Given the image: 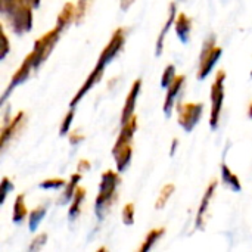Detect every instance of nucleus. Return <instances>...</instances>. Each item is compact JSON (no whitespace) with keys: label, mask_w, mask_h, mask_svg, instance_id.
Masks as SVG:
<instances>
[{"label":"nucleus","mask_w":252,"mask_h":252,"mask_svg":"<svg viewBox=\"0 0 252 252\" xmlns=\"http://www.w3.org/2000/svg\"><path fill=\"white\" fill-rule=\"evenodd\" d=\"M126 40H127V31H126V28H123V27H120V28H117L114 32H112V35H111V38H109V41H108V44L102 49V52H100V55H99V58H97V62H96V66L90 71V74L87 75V78H86V81L81 84V87L78 89V92L74 94V97L71 99V102H69V106H72V108H75L80 102H81V99L103 78V74H105V69L108 68V65L120 55V52L123 50V47H124V44H126Z\"/></svg>","instance_id":"obj_1"},{"label":"nucleus","mask_w":252,"mask_h":252,"mask_svg":"<svg viewBox=\"0 0 252 252\" xmlns=\"http://www.w3.org/2000/svg\"><path fill=\"white\" fill-rule=\"evenodd\" d=\"M142 84H143L142 78H136V80L133 81V84H131V87H130V92H128L127 96H126L124 106H123V112H121V118H120L121 126L126 124L128 120H131V118L136 115L134 111H136L137 97H139L140 90H142Z\"/></svg>","instance_id":"obj_12"},{"label":"nucleus","mask_w":252,"mask_h":252,"mask_svg":"<svg viewBox=\"0 0 252 252\" xmlns=\"http://www.w3.org/2000/svg\"><path fill=\"white\" fill-rule=\"evenodd\" d=\"M177 77V72H176V66L173 63L167 65L165 69L162 71V75H161V87L162 89H168L170 84L174 81V78Z\"/></svg>","instance_id":"obj_25"},{"label":"nucleus","mask_w":252,"mask_h":252,"mask_svg":"<svg viewBox=\"0 0 252 252\" xmlns=\"http://www.w3.org/2000/svg\"><path fill=\"white\" fill-rule=\"evenodd\" d=\"M75 22H77V3L66 1L58 13L55 27H58L63 32L66 28H69Z\"/></svg>","instance_id":"obj_15"},{"label":"nucleus","mask_w":252,"mask_h":252,"mask_svg":"<svg viewBox=\"0 0 252 252\" xmlns=\"http://www.w3.org/2000/svg\"><path fill=\"white\" fill-rule=\"evenodd\" d=\"M68 140L72 146H78L80 143H83L86 140V136L84 133H81L80 130H71L68 133Z\"/></svg>","instance_id":"obj_31"},{"label":"nucleus","mask_w":252,"mask_h":252,"mask_svg":"<svg viewBox=\"0 0 252 252\" xmlns=\"http://www.w3.org/2000/svg\"><path fill=\"white\" fill-rule=\"evenodd\" d=\"M25 193H19L16 198H15V202H13V211H12V221L15 224H21L28 216V208H27V202H25Z\"/></svg>","instance_id":"obj_18"},{"label":"nucleus","mask_w":252,"mask_h":252,"mask_svg":"<svg viewBox=\"0 0 252 252\" xmlns=\"http://www.w3.org/2000/svg\"><path fill=\"white\" fill-rule=\"evenodd\" d=\"M28 1H30V3H31L34 7H35V9H37V7L40 6V3H41V0H28Z\"/></svg>","instance_id":"obj_36"},{"label":"nucleus","mask_w":252,"mask_h":252,"mask_svg":"<svg viewBox=\"0 0 252 252\" xmlns=\"http://www.w3.org/2000/svg\"><path fill=\"white\" fill-rule=\"evenodd\" d=\"M47 239H49L47 233H40V235H37V236L31 241V244H30V247H28V251H40V250L47 244Z\"/></svg>","instance_id":"obj_29"},{"label":"nucleus","mask_w":252,"mask_h":252,"mask_svg":"<svg viewBox=\"0 0 252 252\" xmlns=\"http://www.w3.org/2000/svg\"><path fill=\"white\" fill-rule=\"evenodd\" d=\"M133 3H134V0H120V4H121V9L123 10H127Z\"/></svg>","instance_id":"obj_34"},{"label":"nucleus","mask_w":252,"mask_h":252,"mask_svg":"<svg viewBox=\"0 0 252 252\" xmlns=\"http://www.w3.org/2000/svg\"><path fill=\"white\" fill-rule=\"evenodd\" d=\"M120 174L121 173L117 170H106L100 176L99 192L94 201V214L100 221L111 213L115 202L120 199L118 195V188L121 185Z\"/></svg>","instance_id":"obj_3"},{"label":"nucleus","mask_w":252,"mask_h":252,"mask_svg":"<svg viewBox=\"0 0 252 252\" xmlns=\"http://www.w3.org/2000/svg\"><path fill=\"white\" fill-rule=\"evenodd\" d=\"M226 77H227L226 71L224 69H219L216 72L214 81L211 84V90H210V99H211L210 127H211V130H217L219 128V124H220L223 103H224V96H226V90H224Z\"/></svg>","instance_id":"obj_5"},{"label":"nucleus","mask_w":252,"mask_h":252,"mask_svg":"<svg viewBox=\"0 0 252 252\" xmlns=\"http://www.w3.org/2000/svg\"><path fill=\"white\" fill-rule=\"evenodd\" d=\"M92 4H93V0H77V22H75L77 25L84 21Z\"/></svg>","instance_id":"obj_28"},{"label":"nucleus","mask_w":252,"mask_h":252,"mask_svg":"<svg viewBox=\"0 0 252 252\" xmlns=\"http://www.w3.org/2000/svg\"><path fill=\"white\" fill-rule=\"evenodd\" d=\"M251 77H252V71H251Z\"/></svg>","instance_id":"obj_38"},{"label":"nucleus","mask_w":252,"mask_h":252,"mask_svg":"<svg viewBox=\"0 0 252 252\" xmlns=\"http://www.w3.org/2000/svg\"><path fill=\"white\" fill-rule=\"evenodd\" d=\"M46 214H47V207L46 205H38V207H35L30 213V216H28V227H30V232H35L38 229V226L44 220Z\"/></svg>","instance_id":"obj_22"},{"label":"nucleus","mask_w":252,"mask_h":252,"mask_svg":"<svg viewBox=\"0 0 252 252\" xmlns=\"http://www.w3.org/2000/svg\"><path fill=\"white\" fill-rule=\"evenodd\" d=\"M217 188H219V180L213 179L210 182V185L207 186L205 192H204V196L201 199V204H199V208H198V213H196V219H195V227L198 230H204L205 226H207V221H208V217H210V207H211L213 199L216 196Z\"/></svg>","instance_id":"obj_11"},{"label":"nucleus","mask_w":252,"mask_h":252,"mask_svg":"<svg viewBox=\"0 0 252 252\" xmlns=\"http://www.w3.org/2000/svg\"><path fill=\"white\" fill-rule=\"evenodd\" d=\"M1 35H3V52H1V59L6 58V55L9 53V38L6 35V31L1 30Z\"/></svg>","instance_id":"obj_33"},{"label":"nucleus","mask_w":252,"mask_h":252,"mask_svg":"<svg viewBox=\"0 0 252 252\" xmlns=\"http://www.w3.org/2000/svg\"><path fill=\"white\" fill-rule=\"evenodd\" d=\"M86 196H87V189L78 186L77 190H75V193H74V196H72V199H71V205H69V210H68V219H69V221H74V220H77L80 217Z\"/></svg>","instance_id":"obj_17"},{"label":"nucleus","mask_w":252,"mask_h":252,"mask_svg":"<svg viewBox=\"0 0 252 252\" xmlns=\"http://www.w3.org/2000/svg\"><path fill=\"white\" fill-rule=\"evenodd\" d=\"M0 192H1V198H0V202L1 204H4V201H6V196H7V193L9 192H12L13 190V183L10 182V179L7 177V176H3V179H1V186H0Z\"/></svg>","instance_id":"obj_30"},{"label":"nucleus","mask_w":252,"mask_h":252,"mask_svg":"<svg viewBox=\"0 0 252 252\" xmlns=\"http://www.w3.org/2000/svg\"><path fill=\"white\" fill-rule=\"evenodd\" d=\"M90 170H92V162L87 158H81L78 161V164H77V171H80V173L84 174V173H87Z\"/></svg>","instance_id":"obj_32"},{"label":"nucleus","mask_w":252,"mask_h":252,"mask_svg":"<svg viewBox=\"0 0 252 252\" xmlns=\"http://www.w3.org/2000/svg\"><path fill=\"white\" fill-rule=\"evenodd\" d=\"M32 71H35V65H34V56H32V53L30 52V53L24 58V61L21 62V65L18 66V69L13 72V75H12V78H10L7 87H6V90H4L3 94H1V103H4V102L7 100V96H9L18 86L24 84V83L30 78V75H31Z\"/></svg>","instance_id":"obj_10"},{"label":"nucleus","mask_w":252,"mask_h":252,"mask_svg":"<svg viewBox=\"0 0 252 252\" xmlns=\"http://www.w3.org/2000/svg\"><path fill=\"white\" fill-rule=\"evenodd\" d=\"M221 55H223V49L216 44V37L210 35L204 41V46H202V50H201V55H199V65H198L196 78L198 80H205L211 74L214 66L217 65Z\"/></svg>","instance_id":"obj_6"},{"label":"nucleus","mask_w":252,"mask_h":252,"mask_svg":"<svg viewBox=\"0 0 252 252\" xmlns=\"http://www.w3.org/2000/svg\"><path fill=\"white\" fill-rule=\"evenodd\" d=\"M177 146H179V139H173V143H171V151H170V155L173 157L174 155V152H176V149H177Z\"/></svg>","instance_id":"obj_35"},{"label":"nucleus","mask_w":252,"mask_h":252,"mask_svg":"<svg viewBox=\"0 0 252 252\" xmlns=\"http://www.w3.org/2000/svg\"><path fill=\"white\" fill-rule=\"evenodd\" d=\"M165 235V227H157V229H152L148 232V235L145 236V241L142 242L140 248H139V252H146L151 251L155 244Z\"/></svg>","instance_id":"obj_21"},{"label":"nucleus","mask_w":252,"mask_h":252,"mask_svg":"<svg viewBox=\"0 0 252 252\" xmlns=\"http://www.w3.org/2000/svg\"><path fill=\"white\" fill-rule=\"evenodd\" d=\"M202 115H204L202 102H182L177 105V123L186 133L195 130Z\"/></svg>","instance_id":"obj_8"},{"label":"nucleus","mask_w":252,"mask_h":252,"mask_svg":"<svg viewBox=\"0 0 252 252\" xmlns=\"http://www.w3.org/2000/svg\"><path fill=\"white\" fill-rule=\"evenodd\" d=\"M185 81H186L185 75H177L174 78V81L170 84V87L167 89V94H165L164 105H162V111H164V115L167 118L171 117V112H173L174 105H176V99L180 94V92H182V89L185 86Z\"/></svg>","instance_id":"obj_13"},{"label":"nucleus","mask_w":252,"mask_h":252,"mask_svg":"<svg viewBox=\"0 0 252 252\" xmlns=\"http://www.w3.org/2000/svg\"><path fill=\"white\" fill-rule=\"evenodd\" d=\"M134 216H136V207L133 202H128L124 205L121 211V220L126 226H133L134 224Z\"/></svg>","instance_id":"obj_27"},{"label":"nucleus","mask_w":252,"mask_h":252,"mask_svg":"<svg viewBox=\"0 0 252 252\" xmlns=\"http://www.w3.org/2000/svg\"><path fill=\"white\" fill-rule=\"evenodd\" d=\"M176 18H177V4H176L174 1H171V3H170V7H168V15H167L165 24H164V27L161 28V31H159V34H158L157 44H155V55H157V56H161V53H162V50H164V44H165V37H167L170 28L174 25Z\"/></svg>","instance_id":"obj_14"},{"label":"nucleus","mask_w":252,"mask_h":252,"mask_svg":"<svg viewBox=\"0 0 252 252\" xmlns=\"http://www.w3.org/2000/svg\"><path fill=\"white\" fill-rule=\"evenodd\" d=\"M27 126V112L25 111H18L10 120H4L0 131V145H1V152L7 148L9 143H12L16 137L21 136Z\"/></svg>","instance_id":"obj_9"},{"label":"nucleus","mask_w":252,"mask_h":252,"mask_svg":"<svg viewBox=\"0 0 252 252\" xmlns=\"http://www.w3.org/2000/svg\"><path fill=\"white\" fill-rule=\"evenodd\" d=\"M248 115H250V118L252 120V102L250 103V106H248Z\"/></svg>","instance_id":"obj_37"},{"label":"nucleus","mask_w":252,"mask_h":252,"mask_svg":"<svg viewBox=\"0 0 252 252\" xmlns=\"http://www.w3.org/2000/svg\"><path fill=\"white\" fill-rule=\"evenodd\" d=\"M68 180L65 179H61V177H52V179H46L40 183V188L44 189V190H58V189H62L65 188Z\"/></svg>","instance_id":"obj_26"},{"label":"nucleus","mask_w":252,"mask_h":252,"mask_svg":"<svg viewBox=\"0 0 252 252\" xmlns=\"http://www.w3.org/2000/svg\"><path fill=\"white\" fill-rule=\"evenodd\" d=\"M34 6L28 0H0V15L15 35H24L32 30Z\"/></svg>","instance_id":"obj_2"},{"label":"nucleus","mask_w":252,"mask_h":252,"mask_svg":"<svg viewBox=\"0 0 252 252\" xmlns=\"http://www.w3.org/2000/svg\"><path fill=\"white\" fill-rule=\"evenodd\" d=\"M174 192H176V186H174V183H167V185H164V186L161 188V190H159L158 198H157L155 208H157V210H162V208H165V205L168 204V201H170V198L174 195Z\"/></svg>","instance_id":"obj_23"},{"label":"nucleus","mask_w":252,"mask_h":252,"mask_svg":"<svg viewBox=\"0 0 252 252\" xmlns=\"http://www.w3.org/2000/svg\"><path fill=\"white\" fill-rule=\"evenodd\" d=\"M221 180H223V183H224L227 188H230L233 192H241V190H242V183H241L239 176H238L236 173H233V171L230 170V167H229L226 162L221 164Z\"/></svg>","instance_id":"obj_19"},{"label":"nucleus","mask_w":252,"mask_h":252,"mask_svg":"<svg viewBox=\"0 0 252 252\" xmlns=\"http://www.w3.org/2000/svg\"><path fill=\"white\" fill-rule=\"evenodd\" d=\"M62 31L58 27H53L50 31L44 32L41 37H38L34 41L32 46V56H34V65H35V71L47 61V58L50 56V53L53 52L55 46L58 44V41L61 40Z\"/></svg>","instance_id":"obj_7"},{"label":"nucleus","mask_w":252,"mask_h":252,"mask_svg":"<svg viewBox=\"0 0 252 252\" xmlns=\"http://www.w3.org/2000/svg\"><path fill=\"white\" fill-rule=\"evenodd\" d=\"M174 30L179 37V40L186 44L190 40V32H192V18L188 16L186 13L180 12L177 13L176 22H174Z\"/></svg>","instance_id":"obj_16"},{"label":"nucleus","mask_w":252,"mask_h":252,"mask_svg":"<svg viewBox=\"0 0 252 252\" xmlns=\"http://www.w3.org/2000/svg\"><path fill=\"white\" fill-rule=\"evenodd\" d=\"M81 179H83V173H80V171H75V173L69 177V180L66 182V185H65V188H63L62 198H61V201H59L62 205L71 202V199H72V196H74V193H75V190H77L78 183L81 182Z\"/></svg>","instance_id":"obj_20"},{"label":"nucleus","mask_w":252,"mask_h":252,"mask_svg":"<svg viewBox=\"0 0 252 252\" xmlns=\"http://www.w3.org/2000/svg\"><path fill=\"white\" fill-rule=\"evenodd\" d=\"M74 117H75V108H71V106H69V111L65 114V117H63L62 123H61L59 136H68V133L71 131V126H72Z\"/></svg>","instance_id":"obj_24"},{"label":"nucleus","mask_w":252,"mask_h":252,"mask_svg":"<svg viewBox=\"0 0 252 252\" xmlns=\"http://www.w3.org/2000/svg\"><path fill=\"white\" fill-rule=\"evenodd\" d=\"M137 117L134 115L131 120H128L126 124L121 126L120 134L115 140V145L112 148V157L115 161V167L117 171L124 173L127 171V168L131 164V158H133V139H134V133L137 130Z\"/></svg>","instance_id":"obj_4"}]
</instances>
